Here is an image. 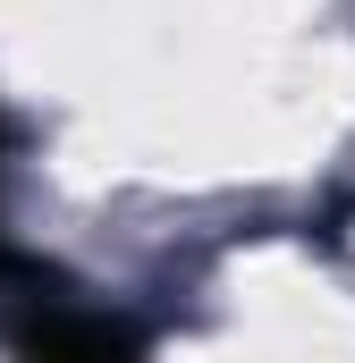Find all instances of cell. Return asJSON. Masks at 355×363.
<instances>
[{
  "label": "cell",
  "mask_w": 355,
  "mask_h": 363,
  "mask_svg": "<svg viewBox=\"0 0 355 363\" xmlns=\"http://www.w3.org/2000/svg\"><path fill=\"white\" fill-rule=\"evenodd\" d=\"M136 347H144L136 330H119V321H77V313H51V321L26 330V355H43V363H119V355H136Z\"/></svg>",
  "instance_id": "cell-1"
},
{
  "label": "cell",
  "mask_w": 355,
  "mask_h": 363,
  "mask_svg": "<svg viewBox=\"0 0 355 363\" xmlns=\"http://www.w3.org/2000/svg\"><path fill=\"white\" fill-rule=\"evenodd\" d=\"M0 271H9V245H0Z\"/></svg>",
  "instance_id": "cell-2"
}]
</instances>
